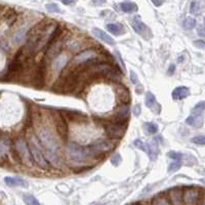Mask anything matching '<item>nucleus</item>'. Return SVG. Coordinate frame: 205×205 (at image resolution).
I'll list each match as a JSON object with an SVG mask.
<instances>
[{
    "mask_svg": "<svg viewBox=\"0 0 205 205\" xmlns=\"http://www.w3.org/2000/svg\"><path fill=\"white\" fill-rule=\"evenodd\" d=\"M39 139H40V143L42 144L43 148L45 149V151L47 153L48 157L50 158V160H54V158H57L59 145L57 143V141H55L54 136L51 135V132L48 131L47 129L40 130Z\"/></svg>",
    "mask_w": 205,
    "mask_h": 205,
    "instance_id": "f257e3e1",
    "label": "nucleus"
},
{
    "mask_svg": "<svg viewBox=\"0 0 205 205\" xmlns=\"http://www.w3.org/2000/svg\"><path fill=\"white\" fill-rule=\"evenodd\" d=\"M68 155L69 157L76 162L85 161L89 156H95V152L90 147H81L76 144H70L68 147Z\"/></svg>",
    "mask_w": 205,
    "mask_h": 205,
    "instance_id": "f03ea898",
    "label": "nucleus"
},
{
    "mask_svg": "<svg viewBox=\"0 0 205 205\" xmlns=\"http://www.w3.org/2000/svg\"><path fill=\"white\" fill-rule=\"evenodd\" d=\"M39 148H40L39 144L37 143L36 137L33 136L31 139V141H30V145H29V149H30V152H31L33 160L38 164L41 168L47 169L48 167H49V165H48V162L46 161L45 157L42 155V153H41V150Z\"/></svg>",
    "mask_w": 205,
    "mask_h": 205,
    "instance_id": "7ed1b4c3",
    "label": "nucleus"
},
{
    "mask_svg": "<svg viewBox=\"0 0 205 205\" xmlns=\"http://www.w3.org/2000/svg\"><path fill=\"white\" fill-rule=\"evenodd\" d=\"M126 129L125 123L123 122H118V121H113L112 123H109L106 126V133L110 139L113 140H119L124 136Z\"/></svg>",
    "mask_w": 205,
    "mask_h": 205,
    "instance_id": "20e7f679",
    "label": "nucleus"
},
{
    "mask_svg": "<svg viewBox=\"0 0 205 205\" xmlns=\"http://www.w3.org/2000/svg\"><path fill=\"white\" fill-rule=\"evenodd\" d=\"M17 150L18 152L21 159L27 164L28 166H31L33 164V157L30 152V149L27 146V143L23 139H18L17 141Z\"/></svg>",
    "mask_w": 205,
    "mask_h": 205,
    "instance_id": "39448f33",
    "label": "nucleus"
},
{
    "mask_svg": "<svg viewBox=\"0 0 205 205\" xmlns=\"http://www.w3.org/2000/svg\"><path fill=\"white\" fill-rule=\"evenodd\" d=\"M95 71H98L99 73L104 74L105 76H107L108 78H111V79L116 80L119 78V75H120V74H118L116 69H115L112 65L108 64V63L100 62L99 64L95 65Z\"/></svg>",
    "mask_w": 205,
    "mask_h": 205,
    "instance_id": "423d86ee",
    "label": "nucleus"
},
{
    "mask_svg": "<svg viewBox=\"0 0 205 205\" xmlns=\"http://www.w3.org/2000/svg\"><path fill=\"white\" fill-rule=\"evenodd\" d=\"M54 122L59 136L63 140H66L67 136H68V126H67V122L65 120V118L59 113H55L54 115Z\"/></svg>",
    "mask_w": 205,
    "mask_h": 205,
    "instance_id": "0eeeda50",
    "label": "nucleus"
},
{
    "mask_svg": "<svg viewBox=\"0 0 205 205\" xmlns=\"http://www.w3.org/2000/svg\"><path fill=\"white\" fill-rule=\"evenodd\" d=\"M45 75H46V63L43 59V61L39 64V66L37 67L35 74H34V77H33L34 86L42 87L44 81H45Z\"/></svg>",
    "mask_w": 205,
    "mask_h": 205,
    "instance_id": "6e6552de",
    "label": "nucleus"
},
{
    "mask_svg": "<svg viewBox=\"0 0 205 205\" xmlns=\"http://www.w3.org/2000/svg\"><path fill=\"white\" fill-rule=\"evenodd\" d=\"M131 26H132V28L133 30L137 33V34H140L144 37V38H150L151 37V31H150V29H149L146 25H145L143 22H141V20L139 18V17H135L132 18V21H131Z\"/></svg>",
    "mask_w": 205,
    "mask_h": 205,
    "instance_id": "1a4fd4ad",
    "label": "nucleus"
},
{
    "mask_svg": "<svg viewBox=\"0 0 205 205\" xmlns=\"http://www.w3.org/2000/svg\"><path fill=\"white\" fill-rule=\"evenodd\" d=\"M158 144H159V141H158V139H156V137L155 139H152L150 143L145 144L144 151L147 153L151 160H155L156 158H157L158 152H159Z\"/></svg>",
    "mask_w": 205,
    "mask_h": 205,
    "instance_id": "9d476101",
    "label": "nucleus"
},
{
    "mask_svg": "<svg viewBox=\"0 0 205 205\" xmlns=\"http://www.w3.org/2000/svg\"><path fill=\"white\" fill-rule=\"evenodd\" d=\"M95 58H98V53L94 49H89L80 54L79 55H77L75 59H74V62H75V64H82V63L89 62L90 59H95Z\"/></svg>",
    "mask_w": 205,
    "mask_h": 205,
    "instance_id": "9b49d317",
    "label": "nucleus"
},
{
    "mask_svg": "<svg viewBox=\"0 0 205 205\" xmlns=\"http://www.w3.org/2000/svg\"><path fill=\"white\" fill-rule=\"evenodd\" d=\"M146 106L148 108H150V109L153 111V112H155L156 114H159L160 113V111H161V106L159 105V104L157 103V100H156V98H155V95L152 94V92L149 91L147 95H146Z\"/></svg>",
    "mask_w": 205,
    "mask_h": 205,
    "instance_id": "f8f14e48",
    "label": "nucleus"
},
{
    "mask_svg": "<svg viewBox=\"0 0 205 205\" xmlns=\"http://www.w3.org/2000/svg\"><path fill=\"white\" fill-rule=\"evenodd\" d=\"M5 184L8 187H23L28 188V182L21 177H6L4 178Z\"/></svg>",
    "mask_w": 205,
    "mask_h": 205,
    "instance_id": "ddd939ff",
    "label": "nucleus"
},
{
    "mask_svg": "<svg viewBox=\"0 0 205 205\" xmlns=\"http://www.w3.org/2000/svg\"><path fill=\"white\" fill-rule=\"evenodd\" d=\"M186 123H187L188 125L193 126V127L199 128L203 125V115L192 113L187 119H186Z\"/></svg>",
    "mask_w": 205,
    "mask_h": 205,
    "instance_id": "4468645a",
    "label": "nucleus"
},
{
    "mask_svg": "<svg viewBox=\"0 0 205 205\" xmlns=\"http://www.w3.org/2000/svg\"><path fill=\"white\" fill-rule=\"evenodd\" d=\"M92 33H94L95 36H96L99 39H100L102 41H104V42L110 44V45H114V44H115L114 39L112 38V37H111L109 34H107L106 32H104L103 30L98 29V28H95L94 30H92Z\"/></svg>",
    "mask_w": 205,
    "mask_h": 205,
    "instance_id": "2eb2a0df",
    "label": "nucleus"
},
{
    "mask_svg": "<svg viewBox=\"0 0 205 205\" xmlns=\"http://www.w3.org/2000/svg\"><path fill=\"white\" fill-rule=\"evenodd\" d=\"M190 95V89L186 86H178L177 88H174V90L171 94V96H172L173 100H182Z\"/></svg>",
    "mask_w": 205,
    "mask_h": 205,
    "instance_id": "dca6fc26",
    "label": "nucleus"
},
{
    "mask_svg": "<svg viewBox=\"0 0 205 205\" xmlns=\"http://www.w3.org/2000/svg\"><path fill=\"white\" fill-rule=\"evenodd\" d=\"M67 62H68V58L66 54H61L55 58V59L53 63V70L55 72H59L64 67L66 66Z\"/></svg>",
    "mask_w": 205,
    "mask_h": 205,
    "instance_id": "f3484780",
    "label": "nucleus"
},
{
    "mask_svg": "<svg viewBox=\"0 0 205 205\" xmlns=\"http://www.w3.org/2000/svg\"><path fill=\"white\" fill-rule=\"evenodd\" d=\"M116 92H117V98L119 99L120 102H122L123 104L129 103L130 95H129V91L127 90V88L124 86H119L116 89Z\"/></svg>",
    "mask_w": 205,
    "mask_h": 205,
    "instance_id": "a211bd4d",
    "label": "nucleus"
},
{
    "mask_svg": "<svg viewBox=\"0 0 205 205\" xmlns=\"http://www.w3.org/2000/svg\"><path fill=\"white\" fill-rule=\"evenodd\" d=\"M106 28H107V30L110 33H112V34H114V35H116V36L124 34V32H125L124 27H123V26L121 24H119V23H116V24H108V25H106Z\"/></svg>",
    "mask_w": 205,
    "mask_h": 205,
    "instance_id": "6ab92c4d",
    "label": "nucleus"
},
{
    "mask_svg": "<svg viewBox=\"0 0 205 205\" xmlns=\"http://www.w3.org/2000/svg\"><path fill=\"white\" fill-rule=\"evenodd\" d=\"M184 198H185V202L186 203H194L196 202L197 199H198V193L195 190H188L186 191L184 194Z\"/></svg>",
    "mask_w": 205,
    "mask_h": 205,
    "instance_id": "aec40b11",
    "label": "nucleus"
},
{
    "mask_svg": "<svg viewBox=\"0 0 205 205\" xmlns=\"http://www.w3.org/2000/svg\"><path fill=\"white\" fill-rule=\"evenodd\" d=\"M122 12L124 13H136L137 12V5L133 2H122L120 4Z\"/></svg>",
    "mask_w": 205,
    "mask_h": 205,
    "instance_id": "412c9836",
    "label": "nucleus"
},
{
    "mask_svg": "<svg viewBox=\"0 0 205 205\" xmlns=\"http://www.w3.org/2000/svg\"><path fill=\"white\" fill-rule=\"evenodd\" d=\"M144 129L148 135H155L158 131V125L152 122H147L144 124Z\"/></svg>",
    "mask_w": 205,
    "mask_h": 205,
    "instance_id": "4be33fe9",
    "label": "nucleus"
},
{
    "mask_svg": "<svg viewBox=\"0 0 205 205\" xmlns=\"http://www.w3.org/2000/svg\"><path fill=\"white\" fill-rule=\"evenodd\" d=\"M23 200H24V202L28 205H39L40 204L39 201L32 195H24Z\"/></svg>",
    "mask_w": 205,
    "mask_h": 205,
    "instance_id": "5701e85b",
    "label": "nucleus"
},
{
    "mask_svg": "<svg viewBox=\"0 0 205 205\" xmlns=\"http://www.w3.org/2000/svg\"><path fill=\"white\" fill-rule=\"evenodd\" d=\"M201 10H202V6H201L200 2L198 0H195V1L192 2L191 4V13L193 14H199L201 13Z\"/></svg>",
    "mask_w": 205,
    "mask_h": 205,
    "instance_id": "b1692460",
    "label": "nucleus"
},
{
    "mask_svg": "<svg viewBox=\"0 0 205 205\" xmlns=\"http://www.w3.org/2000/svg\"><path fill=\"white\" fill-rule=\"evenodd\" d=\"M195 26H196V20L193 18H186L184 22V28L187 30H192L193 28H195Z\"/></svg>",
    "mask_w": 205,
    "mask_h": 205,
    "instance_id": "393cba45",
    "label": "nucleus"
},
{
    "mask_svg": "<svg viewBox=\"0 0 205 205\" xmlns=\"http://www.w3.org/2000/svg\"><path fill=\"white\" fill-rule=\"evenodd\" d=\"M204 106H205L204 102H200L198 105H196V107L192 110V113L203 115L204 114Z\"/></svg>",
    "mask_w": 205,
    "mask_h": 205,
    "instance_id": "a878e982",
    "label": "nucleus"
},
{
    "mask_svg": "<svg viewBox=\"0 0 205 205\" xmlns=\"http://www.w3.org/2000/svg\"><path fill=\"white\" fill-rule=\"evenodd\" d=\"M182 166V163H181V160H174V162H172L169 165L168 167V171L169 172H173V171H177L181 168Z\"/></svg>",
    "mask_w": 205,
    "mask_h": 205,
    "instance_id": "bb28decb",
    "label": "nucleus"
},
{
    "mask_svg": "<svg viewBox=\"0 0 205 205\" xmlns=\"http://www.w3.org/2000/svg\"><path fill=\"white\" fill-rule=\"evenodd\" d=\"M46 9L49 13H61V9L58 6V4L55 3H49V4H46Z\"/></svg>",
    "mask_w": 205,
    "mask_h": 205,
    "instance_id": "cd10ccee",
    "label": "nucleus"
},
{
    "mask_svg": "<svg viewBox=\"0 0 205 205\" xmlns=\"http://www.w3.org/2000/svg\"><path fill=\"white\" fill-rule=\"evenodd\" d=\"M192 141H193V143L203 146V145L205 144V136H197L195 137H193Z\"/></svg>",
    "mask_w": 205,
    "mask_h": 205,
    "instance_id": "c85d7f7f",
    "label": "nucleus"
},
{
    "mask_svg": "<svg viewBox=\"0 0 205 205\" xmlns=\"http://www.w3.org/2000/svg\"><path fill=\"white\" fill-rule=\"evenodd\" d=\"M121 162V156L119 154H115L113 157L111 158V163L115 166H118Z\"/></svg>",
    "mask_w": 205,
    "mask_h": 205,
    "instance_id": "c756f323",
    "label": "nucleus"
},
{
    "mask_svg": "<svg viewBox=\"0 0 205 205\" xmlns=\"http://www.w3.org/2000/svg\"><path fill=\"white\" fill-rule=\"evenodd\" d=\"M167 155H168L169 158L173 159V160H181L182 159V154H181V153H177V152H174V151L169 152Z\"/></svg>",
    "mask_w": 205,
    "mask_h": 205,
    "instance_id": "7c9ffc66",
    "label": "nucleus"
},
{
    "mask_svg": "<svg viewBox=\"0 0 205 205\" xmlns=\"http://www.w3.org/2000/svg\"><path fill=\"white\" fill-rule=\"evenodd\" d=\"M130 80H131V82L135 85H136L137 83H139V79H137V76H136V72H133V71H131L130 72Z\"/></svg>",
    "mask_w": 205,
    "mask_h": 205,
    "instance_id": "2f4dec72",
    "label": "nucleus"
},
{
    "mask_svg": "<svg viewBox=\"0 0 205 205\" xmlns=\"http://www.w3.org/2000/svg\"><path fill=\"white\" fill-rule=\"evenodd\" d=\"M135 146L136 148H139L141 149V150H143L144 151V148H145V143L141 140H136L135 141Z\"/></svg>",
    "mask_w": 205,
    "mask_h": 205,
    "instance_id": "473e14b6",
    "label": "nucleus"
},
{
    "mask_svg": "<svg viewBox=\"0 0 205 205\" xmlns=\"http://www.w3.org/2000/svg\"><path fill=\"white\" fill-rule=\"evenodd\" d=\"M194 44H195L197 47H199L200 49H203V48L205 47V43H204L203 40H197V41H195V43Z\"/></svg>",
    "mask_w": 205,
    "mask_h": 205,
    "instance_id": "72a5a7b5",
    "label": "nucleus"
},
{
    "mask_svg": "<svg viewBox=\"0 0 205 205\" xmlns=\"http://www.w3.org/2000/svg\"><path fill=\"white\" fill-rule=\"evenodd\" d=\"M132 112H133V114H135L136 116H139V115L141 114V106L140 105H136L135 107H133Z\"/></svg>",
    "mask_w": 205,
    "mask_h": 205,
    "instance_id": "f704fd0d",
    "label": "nucleus"
},
{
    "mask_svg": "<svg viewBox=\"0 0 205 205\" xmlns=\"http://www.w3.org/2000/svg\"><path fill=\"white\" fill-rule=\"evenodd\" d=\"M197 31H198V33H199V35L200 36H204L205 34H204V30H203V25H200L198 28H197Z\"/></svg>",
    "mask_w": 205,
    "mask_h": 205,
    "instance_id": "c9c22d12",
    "label": "nucleus"
},
{
    "mask_svg": "<svg viewBox=\"0 0 205 205\" xmlns=\"http://www.w3.org/2000/svg\"><path fill=\"white\" fill-rule=\"evenodd\" d=\"M151 1L154 3L156 6H160V5H162V3L164 2V0H151Z\"/></svg>",
    "mask_w": 205,
    "mask_h": 205,
    "instance_id": "e433bc0d",
    "label": "nucleus"
},
{
    "mask_svg": "<svg viewBox=\"0 0 205 205\" xmlns=\"http://www.w3.org/2000/svg\"><path fill=\"white\" fill-rule=\"evenodd\" d=\"M116 54H117V58H118V59H119V61H120L121 65H122V67H123V70L125 71V66H124V62H123V59H121V55H120V54H119L118 51H117V53H116Z\"/></svg>",
    "mask_w": 205,
    "mask_h": 205,
    "instance_id": "4c0bfd02",
    "label": "nucleus"
},
{
    "mask_svg": "<svg viewBox=\"0 0 205 205\" xmlns=\"http://www.w3.org/2000/svg\"><path fill=\"white\" fill-rule=\"evenodd\" d=\"M174 70H176V66L174 65H171L170 67H169V69H168V75H171V74H172L173 72H174Z\"/></svg>",
    "mask_w": 205,
    "mask_h": 205,
    "instance_id": "58836bf2",
    "label": "nucleus"
},
{
    "mask_svg": "<svg viewBox=\"0 0 205 205\" xmlns=\"http://www.w3.org/2000/svg\"><path fill=\"white\" fill-rule=\"evenodd\" d=\"M76 0H62V2L64 3L66 5H69V4H72V3L75 2Z\"/></svg>",
    "mask_w": 205,
    "mask_h": 205,
    "instance_id": "ea45409f",
    "label": "nucleus"
},
{
    "mask_svg": "<svg viewBox=\"0 0 205 205\" xmlns=\"http://www.w3.org/2000/svg\"><path fill=\"white\" fill-rule=\"evenodd\" d=\"M182 58H184L182 55V57H180V59H178V63H181V62L184 61V59H182Z\"/></svg>",
    "mask_w": 205,
    "mask_h": 205,
    "instance_id": "a19ab883",
    "label": "nucleus"
}]
</instances>
